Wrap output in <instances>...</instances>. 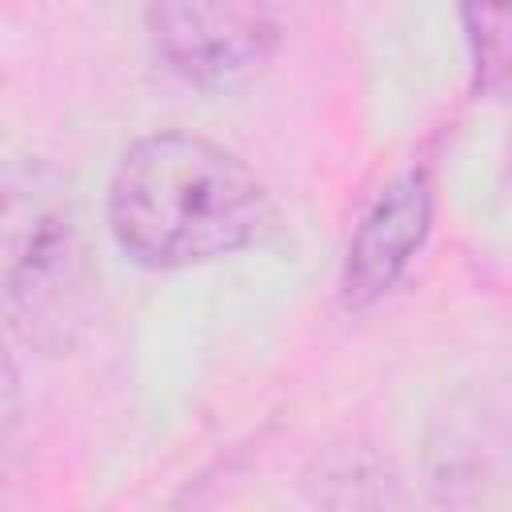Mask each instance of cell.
<instances>
[{
	"instance_id": "1",
	"label": "cell",
	"mask_w": 512,
	"mask_h": 512,
	"mask_svg": "<svg viewBox=\"0 0 512 512\" xmlns=\"http://www.w3.org/2000/svg\"><path fill=\"white\" fill-rule=\"evenodd\" d=\"M108 228L144 268H192L264 244L276 204L228 148L192 132L136 140L108 184Z\"/></svg>"
},
{
	"instance_id": "3",
	"label": "cell",
	"mask_w": 512,
	"mask_h": 512,
	"mask_svg": "<svg viewBox=\"0 0 512 512\" xmlns=\"http://www.w3.org/2000/svg\"><path fill=\"white\" fill-rule=\"evenodd\" d=\"M144 24L164 68L196 88L256 76L280 44L272 0H144Z\"/></svg>"
},
{
	"instance_id": "5",
	"label": "cell",
	"mask_w": 512,
	"mask_h": 512,
	"mask_svg": "<svg viewBox=\"0 0 512 512\" xmlns=\"http://www.w3.org/2000/svg\"><path fill=\"white\" fill-rule=\"evenodd\" d=\"M456 4L468 28L476 92L500 100L508 80V0H456Z\"/></svg>"
},
{
	"instance_id": "4",
	"label": "cell",
	"mask_w": 512,
	"mask_h": 512,
	"mask_svg": "<svg viewBox=\"0 0 512 512\" xmlns=\"http://www.w3.org/2000/svg\"><path fill=\"white\" fill-rule=\"evenodd\" d=\"M428 224H432V180L424 168H412L372 200L360 228L352 232L340 272L344 308L352 312L372 308L400 280L412 252L424 244Z\"/></svg>"
},
{
	"instance_id": "6",
	"label": "cell",
	"mask_w": 512,
	"mask_h": 512,
	"mask_svg": "<svg viewBox=\"0 0 512 512\" xmlns=\"http://www.w3.org/2000/svg\"><path fill=\"white\" fill-rule=\"evenodd\" d=\"M16 408H20V376H16L8 348L0 344V440L8 436V428L16 420Z\"/></svg>"
},
{
	"instance_id": "2",
	"label": "cell",
	"mask_w": 512,
	"mask_h": 512,
	"mask_svg": "<svg viewBox=\"0 0 512 512\" xmlns=\"http://www.w3.org/2000/svg\"><path fill=\"white\" fill-rule=\"evenodd\" d=\"M96 268L72 184L48 160L0 164V320L40 352H64L92 320Z\"/></svg>"
}]
</instances>
